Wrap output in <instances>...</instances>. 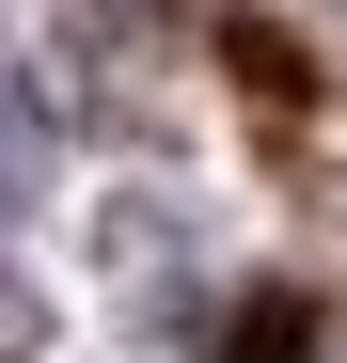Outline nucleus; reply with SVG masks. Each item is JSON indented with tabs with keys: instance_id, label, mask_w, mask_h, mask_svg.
<instances>
[{
	"instance_id": "obj_1",
	"label": "nucleus",
	"mask_w": 347,
	"mask_h": 363,
	"mask_svg": "<svg viewBox=\"0 0 347 363\" xmlns=\"http://www.w3.org/2000/svg\"><path fill=\"white\" fill-rule=\"evenodd\" d=\"M32 174H47V143H32V111H16V79H0V206H32Z\"/></svg>"
},
{
	"instance_id": "obj_2",
	"label": "nucleus",
	"mask_w": 347,
	"mask_h": 363,
	"mask_svg": "<svg viewBox=\"0 0 347 363\" xmlns=\"http://www.w3.org/2000/svg\"><path fill=\"white\" fill-rule=\"evenodd\" d=\"M32 347H47V300H32L16 269H0V363H32Z\"/></svg>"
}]
</instances>
